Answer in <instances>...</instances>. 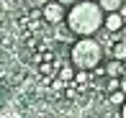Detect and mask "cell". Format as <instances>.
Masks as SVG:
<instances>
[{
  "label": "cell",
  "mask_w": 126,
  "mask_h": 118,
  "mask_svg": "<svg viewBox=\"0 0 126 118\" xmlns=\"http://www.w3.org/2000/svg\"><path fill=\"white\" fill-rule=\"evenodd\" d=\"M103 21H106V13L95 0H80L77 5L67 8L64 26L72 31L75 39H93L95 33L103 31Z\"/></svg>",
  "instance_id": "obj_1"
},
{
  "label": "cell",
  "mask_w": 126,
  "mask_h": 118,
  "mask_svg": "<svg viewBox=\"0 0 126 118\" xmlns=\"http://www.w3.org/2000/svg\"><path fill=\"white\" fill-rule=\"evenodd\" d=\"M70 62L75 64V69H85V72H93L106 62V54H103V44L98 39H75L70 49Z\"/></svg>",
  "instance_id": "obj_2"
},
{
  "label": "cell",
  "mask_w": 126,
  "mask_h": 118,
  "mask_svg": "<svg viewBox=\"0 0 126 118\" xmlns=\"http://www.w3.org/2000/svg\"><path fill=\"white\" fill-rule=\"evenodd\" d=\"M41 18L49 26H62L64 18H67V8L62 3H57V0H49V3L41 5Z\"/></svg>",
  "instance_id": "obj_3"
},
{
  "label": "cell",
  "mask_w": 126,
  "mask_h": 118,
  "mask_svg": "<svg viewBox=\"0 0 126 118\" xmlns=\"http://www.w3.org/2000/svg\"><path fill=\"white\" fill-rule=\"evenodd\" d=\"M124 26H126V18L121 13H108L106 21H103V31H108V33H121Z\"/></svg>",
  "instance_id": "obj_4"
},
{
  "label": "cell",
  "mask_w": 126,
  "mask_h": 118,
  "mask_svg": "<svg viewBox=\"0 0 126 118\" xmlns=\"http://www.w3.org/2000/svg\"><path fill=\"white\" fill-rule=\"evenodd\" d=\"M103 69H106V77H113V80H121L124 72H126V64L118 59H108L103 62Z\"/></svg>",
  "instance_id": "obj_5"
},
{
  "label": "cell",
  "mask_w": 126,
  "mask_h": 118,
  "mask_svg": "<svg viewBox=\"0 0 126 118\" xmlns=\"http://www.w3.org/2000/svg\"><path fill=\"white\" fill-rule=\"evenodd\" d=\"M75 75H77V69H75V64H72L70 59H64V64L57 69V77H59L64 85H67V82H75Z\"/></svg>",
  "instance_id": "obj_6"
},
{
  "label": "cell",
  "mask_w": 126,
  "mask_h": 118,
  "mask_svg": "<svg viewBox=\"0 0 126 118\" xmlns=\"http://www.w3.org/2000/svg\"><path fill=\"white\" fill-rule=\"evenodd\" d=\"M95 3L100 5V10L103 13H121V8L126 5V0H95Z\"/></svg>",
  "instance_id": "obj_7"
},
{
  "label": "cell",
  "mask_w": 126,
  "mask_h": 118,
  "mask_svg": "<svg viewBox=\"0 0 126 118\" xmlns=\"http://www.w3.org/2000/svg\"><path fill=\"white\" fill-rule=\"evenodd\" d=\"M111 59H118V62H124L126 64V41H121V39H116V44L111 46Z\"/></svg>",
  "instance_id": "obj_8"
},
{
  "label": "cell",
  "mask_w": 126,
  "mask_h": 118,
  "mask_svg": "<svg viewBox=\"0 0 126 118\" xmlns=\"http://www.w3.org/2000/svg\"><path fill=\"white\" fill-rule=\"evenodd\" d=\"M57 69H59V64H54V62H44V64H39V75L51 80V77H57Z\"/></svg>",
  "instance_id": "obj_9"
},
{
  "label": "cell",
  "mask_w": 126,
  "mask_h": 118,
  "mask_svg": "<svg viewBox=\"0 0 126 118\" xmlns=\"http://www.w3.org/2000/svg\"><path fill=\"white\" fill-rule=\"evenodd\" d=\"M90 80H93V72H85V69H77V75H75V85H88Z\"/></svg>",
  "instance_id": "obj_10"
},
{
  "label": "cell",
  "mask_w": 126,
  "mask_h": 118,
  "mask_svg": "<svg viewBox=\"0 0 126 118\" xmlns=\"http://www.w3.org/2000/svg\"><path fill=\"white\" fill-rule=\"evenodd\" d=\"M108 103L116 105V108H121V105L126 103V95L121 92V90H118V92H111V95H108Z\"/></svg>",
  "instance_id": "obj_11"
},
{
  "label": "cell",
  "mask_w": 126,
  "mask_h": 118,
  "mask_svg": "<svg viewBox=\"0 0 126 118\" xmlns=\"http://www.w3.org/2000/svg\"><path fill=\"white\" fill-rule=\"evenodd\" d=\"M106 82H108V87H106V95H111V92H118V90H121V80L106 77Z\"/></svg>",
  "instance_id": "obj_12"
},
{
  "label": "cell",
  "mask_w": 126,
  "mask_h": 118,
  "mask_svg": "<svg viewBox=\"0 0 126 118\" xmlns=\"http://www.w3.org/2000/svg\"><path fill=\"white\" fill-rule=\"evenodd\" d=\"M57 3H62V5H64V8H72V5H77L80 0H57Z\"/></svg>",
  "instance_id": "obj_13"
},
{
  "label": "cell",
  "mask_w": 126,
  "mask_h": 118,
  "mask_svg": "<svg viewBox=\"0 0 126 118\" xmlns=\"http://www.w3.org/2000/svg\"><path fill=\"white\" fill-rule=\"evenodd\" d=\"M121 92L126 95V72H124V77H121Z\"/></svg>",
  "instance_id": "obj_14"
},
{
  "label": "cell",
  "mask_w": 126,
  "mask_h": 118,
  "mask_svg": "<svg viewBox=\"0 0 126 118\" xmlns=\"http://www.w3.org/2000/svg\"><path fill=\"white\" fill-rule=\"evenodd\" d=\"M118 39H121V41H126V26H124V31L118 33Z\"/></svg>",
  "instance_id": "obj_15"
},
{
  "label": "cell",
  "mask_w": 126,
  "mask_h": 118,
  "mask_svg": "<svg viewBox=\"0 0 126 118\" xmlns=\"http://www.w3.org/2000/svg\"><path fill=\"white\" fill-rule=\"evenodd\" d=\"M118 110H121V118H126V103H124V105H121Z\"/></svg>",
  "instance_id": "obj_16"
}]
</instances>
